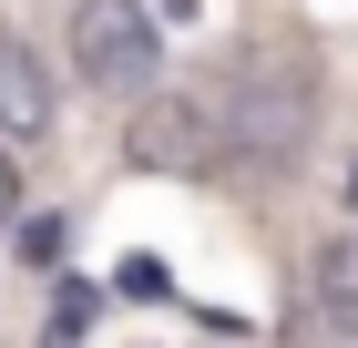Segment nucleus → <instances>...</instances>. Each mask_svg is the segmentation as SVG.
<instances>
[{
    "mask_svg": "<svg viewBox=\"0 0 358 348\" xmlns=\"http://www.w3.org/2000/svg\"><path fill=\"white\" fill-rule=\"evenodd\" d=\"M215 103V134H225V164L236 174H287V164L317 144V103H328V72L297 31H256L246 52L225 62V82L205 92Z\"/></svg>",
    "mask_w": 358,
    "mask_h": 348,
    "instance_id": "obj_1",
    "label": "nucleus"
},
{
    "mask_svg": "<svg viewBox=\"0 0 358 348\" xmlns=\"http://www.w3.org/2000/svg\"><path fill=\"white\" fill-rule=\"evenodd\" d=\"M72 72L113 103H134L164 82V21L154 0H72Z\"/></svg>",
    "mask_w": 358,
    "mask_h": 348,
    "instance_id": "obj_2",
    "label": "nucleus"
},
{
    "mask_svg": "<svg viewBox=\"0 0 358 348\" xmlns=\"http://www.w3.org/2000/svg\"><path fill=\"white\" fill-rule=\"evenodd\" d=\"M123 164H143V174H215L225 164L215 103L205 92H143L134 123H123Z\"/></svg>",
    "mask_w": 358,
    "mask_h": 348,
    "instance_id": "obj_3",
    "label": "nucleus"
},
{
    "mask_svg": "<svg viewBox=\"0 0 358 348\" xmlns=\"http://www.w3.org/2000/svg\"><path fill=\"white\" fill-rule=\"evenodd\" d=\"M0 134L10 144H52V72H41V52L10 41V31H0Z\"/></svg>",
    "mask_w": 358,
    "mask_h": 348,
    "instance_id": "obj_4",
    "label": "nucleus"
},
{
    "mask_svg": "<svg viewBox=\"0 0 358 348\" xmlns=\"http://www.w3.org/2000/svg\"><path fill=\"white\" fill-rule=\"evenodd\" d=\"M317 318L358 348V236H328V246H317Z\"/></svg>",
    "mask_w": 358,
    "mask_h": 348,
    "instance_id": "obj_5",
    "label": "nucleus"
},
{
    "mask_svg": "<svg viewBox=\"0 0 358 348\" xmlns=\"http://www.w3.org/2000/svg\"><path fill=\"white\" fill-rule=\"evenodd\" d=\"M113 287H134V297H164V267H154V256H123V277H113Z\"/></svg>",
    "mask_w": 358,
    "mask_h": 348,
    "instance_id": "obj_6",
    "label": "nucleus"
},
{
    "mask_svg": "<svg viewBox=\"0 0 358 348\" xmlns=\"http://www.w3.org/2000/svg\"><path fill=\"white\" fill-rule=\"evenodd\" d=\"M10 205H21V164L0 154V225H10Z\"/></svg>",
    "mask_w": 358,
    "mask_h": 348,
    "instance_id": "obj_7",
    "label": "nucleus"
},
{
    "mask_svg": "<svg viewBox=\"0 0 358 348\" xmlns=\"http://www.w3.org/2000/svg\"><path fill=\"white\" fill-rule=\"evenodd\" d=\"M348 205H358V164H348Z\"/></svg>",
    "mask_w": 358,
    "mask_h": 348,
    "instance_id": "obj_8",
    "label": "nucleus"
}]
</instances>
